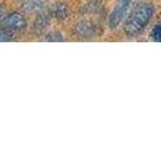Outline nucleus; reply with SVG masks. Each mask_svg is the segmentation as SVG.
Returning a JSON list of instances; mask_svg holds the SVG:
<instances>
[{
  "instance_id": "obj_1",
  "label": "nucleus",
  "mask_w": 161,
  "mask_h": 145,
  "mask_svg": "<svg viewBox=\"0 0 161 145\" xmlns=\"http://www.w3.org/2000/svg\"><path fill=\"white\" fill-rule=\"evenodd\" d=\"M154 12L155 8L152 4H141L139 6H137L125 21L124 24L125 34L131 38L139 35L153 18Z\"/></svg>"
},
{
  "instance_id": "obj_3",
  "label": "nucleus",
  "mask_w": 161,
  "mask_h": 145,
  "mask_svg": "<svg viewBox=\"0 0 161 145\" xmlns=\"http://www.w3.org/2000/svg\"><path fill=\"white\" fill-rule=\"evenodd\" d=\"M0 24L3 28L8 29L11 32H21L27 27V18L22 12L18 11H14L6 13L4 18L0 21Z\"/></svg>"
},
{
  "instance_id": "obj_5",
  "label": "nucleus",
  "mask_w": 161,
  "mask_h": 145,
  "mask_svg": "<svg viewBox=\"0 0 161 145\" xmlns=\"http://www.w3.org/2000/svg\"><path fill=\"white\" fill-rule=\"evenodd\" d=\"M51 12L45 13V12H39V15L36 17L35 22H34V29L36 32H42L47 28L48 23H50V19H51Z\"/></svg>"
},
{
  "instance_id": "obj_10",
  "label": "nucleus",
  "mask_w": 161,
  "mask_h": 145,
  "mask_svg": "<svg viewBox=\"0 0 161 145\" xmlns=\"http://www.w3.org/2000/svg\"><path fill=\"white\" fill-rule=\"evenodd\" d=\"M152 36H153V39L155 41H158V42H161V22H160V23H158L153 28Z\"/></svg>"
},
{
  "instance_id": "obj_2",
  "label": "nucleus",
  "mask_w": 161,
  "mask_h": 145,
  "mask_svg": "<svg viewBox=\"0 0 161 145\" xmlns=\"http://www.w3.org/2000/svg\"><path fill=\"white\" fill-rule=\"evenodd\" d=\"M131 4L132 0H118L115 3L113 10L110 11L108 17V25L110 29H116L122 23L125 17L127 16Z\"/></svg>"
},
{
  "instance_id": "obj_4",
  "label": "nucleus",
  "mask_w": 161,
  "mask_h": 145,
  "mask_svg": "<svg viewBox=\"0 0 161 145\" xmlns=\"http://www.w3.org/2000/svg\"><path fill=\"white\" fill-rule=\"evenodd\" d=\"M74 33L75 35L80 36L82 39H91L99 35L101 29H99V25L92 21H81L75 24Z\"/></svg>"
},
{
  "instance_id": "obj_6",
  "label": "nucleus",
  "mask_w": 161,
  "mask_h": 145,
  "mask_svg": "<svg viewBox=\"0 0 161 145\" xmlns=\"http://www.w3.org/2000/svg\"><path fill=\"white\" fill-rule=\"evenodd\" d=\"M69 13H70V11H69V6L64 4V3H59V4H57L55 8L51 10V15L52 17H55L57 19H65V18H68L69 17Z\"/></svg>"
},
{
  "instance_id": "obj_7",
  "label": "nucleus",
  "mask_w": 161,
  "mask_h": 145,
  "mask_svg": "<svg viewBox=\"0 0 161 145\" xmlns=\"http://www.w3.org/2000/svg\"><path fill=\"white\" fill-rule=\"evenodd\" d=\"M24 8L31 12L39 13V12H42V10L45 8V0H25Z\"/></svg>"
},
{
  "instance_id": "obj_11",
  "label": "nucleus",
  "mask_w": 161,
  "mask_h": 145,
  "mask_svg": "<svg viewBox=\"0 0 161 145\" xmlns=\"http://www.w3.org/2000/svg\"><path fill=\"white\" fill-rule=\"evenodd\" d=\"M5 15H6V11H5V8H4V6H3L1 4H0V21H1L3 18H4V16H5Z\"/></svg>"
},
{
  "instance_id": "obj_8",
  "label": "nucleus",
  "mask_w": 161,
  "mask_h": 145,
  "mask_svg": "<svg viewBox=\"0 0 161 145\" xmlns=\"http://www.w3.org/2000/svg\"><path fill=\"white\" fill-rule=\"evenodd\" d=\"M64 40V36L59 32H48L44 36V41H47V42H62Z\"/></svg>"
},
{
  "instance_id": "obj_9",
  "label": "nucleus",
  "mask_w": 161,
  "mask_h": 145,
  "mask_svg": "<svg viewBox=\"0 0 161 145\" xmlns=\"http://www.w3.org/2000/svg\"><path fill=\"white\" fill-rule=\"evenodd\" d=\"M15 34L14 32L5 29V28H0V42H11V41H15Z\"/></svg>"
}]
</instances>
